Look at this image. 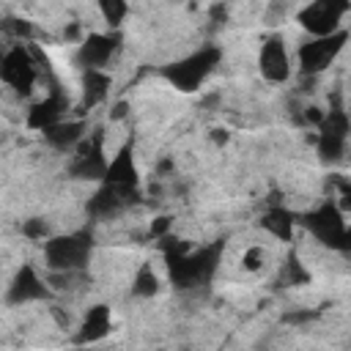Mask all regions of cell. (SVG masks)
Masks as SVG:
<instances>
[{
    "mask_svg": "<svg viewBox=\"0 0 351 351\" xmlns=\"http://www.w3.org/2000/svg\"><path fill=\"white\" fill-rule=\"evenodd\" d=\"M41 134H44L47 145H52L55 151H74L82 143V137L88 134V126L82 121H66L63 118V121L52 123L49 129H44Z\"/></svg>",
    "mask_w": 351,
    "mask_h": 351,
    "instance_id": "15",
    "label": "cell"
},
{
    "mask_svg": "<svg viewBox=\"0 0 351 351\" xmlns=\"http://www.w3.org/2000/svg\"><path fill=\"white\" fill-rule=\"evenodd\" d=\"M348 8H351V0H310L299 11L296 22L310 36H329L340 30V22L348 14Z\"/></svg>",
    "mask_w": 351,
    "mask_h": 351,
    "instance_id": "8",
    "label": "cell"
},
{
    "mask_svg": "<svg viewBox=\"0 0 351 351\" xmlns=\"http://www.w3.org/2000/svg\"><path fill=\"white\" fill-rule=\"evenodd\" d=\"M121 44L118 33H90L88 38H82V44L74 52V63L85 69H104L110 63V58L115 55Z\"/></svg>",
    "mask_w": 351,
    "mask_h": 351,
    "instance_id": "11",
    "label": "cell"
},
{
    "mask_svg": "<svg viewBox=\"0 0 351 351\" xmlns=\"http://www.w3.org/2000/svg\"><path fill=\"white\" fill-rule=\"evenodd\" d=\"M90 252H93V236L88 230L52 236L44 241V261H47V269H52L55 274L82 271L88 266Z\"/></svg>",
    "mask_w": 351,
    "mask_h": 351,
    "instance_id": "2",
    "label": "cell"
},
{
    "mask_svg": "<svg viewBox=\"0 0 351 351\" xmlns=\"http://www.w3.org/2000/svg\"><path fill=\"white\" fill-rule=\"evenodd\" d=\"M110 77L101 69H85L82 71V107L90 110L96 104H101L110 93Z\"/></svg>",
    "mask_w": 351,
    "mask_h": 351,
    "instance_id": "18",
    "label": "cell"
},
{
    "mask_svg": "<svg viewBox=\"0 0 351 351\" xmlns=\"http://www.w3.org/2000/svg\"><path fill=\"white\" fill-rule=\"evenodd\" d=\"M0 80L8 88H14L19 96H27L33 90V85L38 80V60H36V55L22 41L14 44L3 55V60H0Z\"/></svg>",
    "mask_w": 351,
    "mask_h": 351,
    "instance_id": "5",
    "label": "cell"
},
{
    "mask_svg": "<svg viewBox=\"0 0 351 351\" xmlns=\"http://www.w3.org/2000/svg\"><path fill=\"white\" fill-rule=\"evenodd\" d=\"M156 291H159V277H156V271H154L151 263H143L137 269L134 280H132V293L134 296H154Z\"/></svg>",
    "mask_w": 351,
    "mask_h": 351,
    "instance_id": "20",
    "label": "cell"
},
{
    "mask_svg": "<svg viewBox=\"0 0 351 351\" xmlns=\"http://www.w3.org/2000/svg\"><path fill=\"white\" fill-rule=\"evenodd\" d=\"M219 60H222V49L219 47H200L197 52H189L186 58L165 66L162 69V77L173 88L189 93V90H197L208 80V74L219 66Z\"/></svg>",
    "mask_w": 351,
    "mask_h": 351,
    "instance_id": "4",
    "label": "cell"
},
{
    "mask_svg": "<svg viewBox=\"0 0 351 351\" xmlns=\"http://www.w3.org/2000/svg\"><path fill=\"white\" fill-rule=\"evenodd\" d=\"M110 159L104 156V134L96 129L93 134H85L82 143L74 148V156L69 162V176L77 181H101L107 173Z\"/></svg>",
    "mask_w": 351,
    "mask_h": 351,
    "instance_id": "6",
    "label": "cell"
},
{
    "mask_svg": "<svg viewBox=\"0 0 351 351\" xmlns=\"http://www.w3.org/2000/svg\"><path fill=\"white\" fill-rule=\"evenodd\" d=\"M66 112H69V99H66L58 88H52L49 96H44L41 101H36V104L30 107V112H27V126L44 132V129H49L52 123L63 121Z\"/></svg>",
    "mask_w": 351,
    "mask_h": 351,
    "instance_id": "14",
    "label": "cell"
},
{
    "mask_svg": "<svg viewBox=\"0 0 351 351\" xmlns=\"http://www.w3.org/2000/svg\"><path fill=\"white\" fill-rule=\"evenodd\" d=\"M346 41H348L346 30H335L329 36H313L310 41H304L296 52L302 74H321L324 69H329L337 60V55L343 52Z\"/></svg>",
    "mask_w": 351,
    "mask_h": 351,
    "instance_id": "7",
    "label": "cell"
},
{
    "mask_svg": "<svg viewBox=\"0 0 351 351\" xmlns=\"http://www.w3.org/2000/svg\"><path fill=\"white\" fill-rule=\"evenodd\" d=\"M348 134H351V118L346 115V110L332 107L329 112H324L321 121H318V140H315L321 159L324 162H337L346 151Z\"/></svg>",
    "mask_w": 351,
    "mask_h": 351,
    "instance_id": "9",
    "label": "cell"
},
{
    "mask_svg": "<svg viewBox=\"0 0 351 351\" xmlns=\"http://www.w3.org/2000/svg\"><path fill=\"white\" fill-rule=\"evenodd\" d=\"M137 200H140V186H123V184H112V181H99V189L88 200V211L96 219H107V217H118L121 211H126Z\"/></svg>",
    "mask_w": 351,
    "mask_h": 351,
    "instance_id": "10",
    "label": "cell"
},
{
    "mask_svg": "<svg viewBox=\"0 0 351 351\" xmlns=\"http://www.w3.org/2000/svg\"><path fill=\"white\" fill-rule=\"evenodd\" d=\"M282 274H285V282H304L307 280V271L299 266V258L291 252L288 255V261H285V269H282Z\"/></svg>",
    "mask_w": 351,
    "mask_h": 351,
    "instance_id": "22",
    "label": "cell"
},
{
    "mask_svg": "<svg viewBox=\"0 0 351 351\" xmlns=\"http://www.w3.org/2000/svg\"><path fill=\"white\" fill-rule=\"evenodd\" d=\"M170 228V217H159L154 225H151V236H165Z\"/></svg>",
    "mask_w": 351,
    "mask_h": 351,
    "instance_id": "25",
    "label": "cell"
},
{
    "mask_svg": "<svg viewBox=\"0 0 351 351\" xmlns=\"http://www.w3.org/2000/svg\"><path fill=\"white\" fill-rule=\"evenodd\" d=\"M222 258V241L200 247V250H178L173 244H165V266L167 277L178 291H192L200 285H208Z\"/></svg>",
    "mask_w": 351,
    "mask_h": 351,
    "instance_id": "1",
    "label": "cell"
},
{
    "mask_svg": "<svg viewBox=\"0 0 351 351\" xmlns=\"http://www.w3.org/2000/svg\"><path fill=\"white\" fill-rule=\"evenodd\" d=\"M107 332H110V307H107V304H93V307L85 313V318H82V324H80V329H77V335H74V343H80V346L96 343V340H101Z\"/></svg>",
    "mask_w": 351,
    "mask_h": 351,
    "instance_id": "17",
    "label": "cell"
},
{
    "mask_svg": "<svg viewBox=\"0 0 351 351\" xmlns=\"http://www.w3.org/2000/svg\"><path fill=\"white\" fill-rule=\"evenodd\" d=\"M258 71L269 82H285L291 77V58L280 36H269L258 52Z\"/></svg>",
    "mask_w": 351,
    "mask_h": 351,
    "instance_id": "12",
    "label": "cell"
},
{
    "mask_svg": "<svg viewBox=\"0 0 351 351\" xmlns=\"http://www.w3.org/2000/svg\"><path fill=\"white\" fill-rule=\"evenodd\" d=\"M293 225H296V217H293L288 208H282V206H271V208L261 217V228L269 230V233H271L274 239H280V241H291Z\"/></svg>",
    "mask_w": 351,
    "mask_h": 351,
    "instance_id": "19",
    "label": "cell"
},
{
    "mask_svg": "<svg viewBox=\"0 0 351 351\" xmlns=\"http://www.w3.org/2000/svg\"><path fill=\"white\" fill-rule=\"evenodd\" d=\"M47 296H49L47 282L36 274L33 266L25 263V266L14 274V280H11V285H8V293H5V302H8V304H27V302H38V299H47Z\"/></svg>",
    "mask_w": 351,
    "mask_h": 351,
    "instance_id": "13",
    "label": "cell"
},
{
    "mask_svg": "<svg viewBox=\"0 0 351 351\" xmlns=\"http://www.w3.org/2000/svg\"><path fill=\"white\" fill-rule=\"evenodd\" d=\"M261 263H263V250H261V247H252V250L244 255V266H247V269H258Z\"/></svg>",
    "mask_w": 351,
    "mask_h": 351,
    "instance_id": "24",
    "label": "cell"
},
{
    "mask_svg": "<svg viewBox=\"0 0 351 351\" xmlns=\"http://www.w3.org/2000/svg\"><path fill=\"white\" fill-rule=\"evenodd\" d=\"M22 233H25L27 239L38 241V239H47L49 228H47V222H44V219H27V222L22 225Z\"/></svg>",
    "mask_w": 351,
    "mask_h": 351,
    "instance_id": "23",
    "label": "cell"
},
{
    "mask_svg": "<svg viewBox=\"0 0 351 351\" xmlns=\"http://www.w3.org/2000/svg\"><path fill=\"white\" fill-rule=\"evenodd\" d=\"M96 5H99V14L104 16V22L110 27H121V22L129 14V3L126 0H96Z\"/></svg>",
    "mask_w": 351,
    "mask_h": 351,
    "instance_id": "21",
    "label": "cell"
},
{
    "mask_svg": "<svg viewBox=\"0 0 351 351\" xmlns=\"http://www.w3.org/2000/svg\"><path fill=\"white\" fill-rule=\"evenodd\" d=\"M302 225H304V230H307L315 241H321L324 247L337 250V252H348V250H351V228L346 225L343 211H340L337 203L326 200V203L315 206L313 211H307V214L302 217Z\"/></svg>",
    "mask_w": 351,
    "mask_h": 351,
    "instance_id": "3",
    "label": "cell"
},
{
    "mask_svg": "<svg viewBox=\"0 0 351 351\" xmlns=\"http://www.w3.org/2000/svg\"><path fill=\"white\" fill-rule=\"evenodd\" d=\"M101 181H112V184H123V186H140V176H137V165L132 156V143H126L107 165V173Z\"/></svg>",
    "mask_w": 351,
    "mask_h": 351,
    "instance_id": "16",
    "label": "cell"
}]
</instances>
